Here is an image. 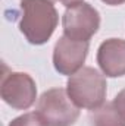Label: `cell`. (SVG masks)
<instances>
[{
  "mask_svg": "<svg viewBox=\"0 0 125 126\" xmlns=\"http://www.w3.org/2000/svg\"><path fill=\"white\" fill-rule=\"evenodd\" d=\"M50 1H53V3H55V0H50Z\"/></svg>",
  "mask_w": 125,
  "mask_h": 126,
  "instance_id": "cell-13",
  "label": "cell"
},
{
  "mask_svg": "<svg viewBox=\"0 0 125 126\" xmlns=\"http://www.w3.org/2000/svg\"><path fill=\"white\" fill-rule=\"evenodd\" d=\"M90 41H75L62 35L53 48V66L61 75H74L87 59Z\"/></svg>",
  "mask_w": 125,
  "mask_h": 126,
  "instance_id": "cell-6",
  "label": "cell"
},
{
  "mask_svg": "<svg viewBox=\"0 0 125 126\" xmlns=\"http://www.w3.org/2000/svg\"><path fill=\"white\" fill-rule=\"evenodd\" d=\"M0 95L15 110H27L35 103V81L25 72H9L1 78Z\"/></svg>",
  "mask_w": 125,
  "mask_h": 126,
  "instance_id": "cell-5",
  "label": "cell"
},
{
  "mask_svg": "<svg viewBox=\"0 0 125 126\" xmlns=\"http://www.w3.org/2000/svg\"><path fill=\"white\" fill-rule=\"evenodd\" d=\"M59 13L50 0H21L19 31L34 46L46 44L58 27Z\"/></svg>",
  "mask_w": 125,
  "mask_h": 126,
  "instance_id": "cell-1",
  "label": "cell"
},
{
  "mask_svg": "<svg viewBox=\"0 0 125 126\" xmlns=\"http://www.w3.org/2000/svg\"><path fill=\"white\" fill-rule=\"evenodd\" d=\"M35 111L46 126H72L80 117V107L63 88L44 91L38 98Z\"/></svg>",
  "mask_w": 125,
  "mask_h": 126,
  "instance_id": "cell-3",
  "label": "cell"
},
{
  "mask_svg": "<svg viewBox=\"0 0 125 126\" xmlns=\"http://www.w3.org/2000/svg\"><path fill=\"white\" fill-rule=\"evenodd\" d=\"M63 35L75 41H90L100 28V13L90 3L81 1L66 7L62 16Z\"/></svg>",
  "mask_w": 125,
  "mask_h": 126,
  "instance_id": "cell-4",
  "label": "cell"
},
{
  "mask_svg": "<svg viewBox=\"0 0 125 126\" xmlns=\"http://www.w3.org/2000/svg\"><path fill=\"white\" fill-rule=\"evenodd\" d=\"M91 126H125V119L115 109L113 103H106L90 113Z\"/></svg>",
  "mask_w": 125,
  "mask_h": 126,
  "instance_id": "cell-8",
  "label": "cell"
},
{
  "mask_svg": "<svg viewBox=\"0 0 125 126\" xmlns=\"http://www.w3.org/2000/svg\"><path fill=\"white\" fill-rule=\"evenodd\" d=\"M69 98L80 109L94 110L104 104L107 84L103 73L91 66H84L69 76L66 82Z\"/></svg>",
  "mask_w": 125,
  "mask_h": 126,
  "instance_id": "cell-2",
  "label": "cell"
},
{
  "mask_svg": "<svg viewBox=\"0 0 125 126\" xmlns=\"http://www.w3.org/2000/svg\"><path fill=\"white\" fill-rule=\"evenodd\" d=\"M103 3L109 4V6H119V4H124L125 0H102Z\"/></svg>",
  "mask_w": 125,
  "mask_h": 126,
  "instance_id": "cell-11",
  "label": "cell"
},
{
  "mask_svg": "<svg viewBox=\"0 0 125 126\" xmlns=\"http://www.w3.org/2000/svg\"><path fill=\"white\" fill-rule=\"evenodd\" d=\"M97 64L103 75L119 78L125 75V40H104L97 50Z\"/></svg>",
  "mask_w": 125,
  "mask_h": 126,
  "instance_id": "cell-7",
  "label": "cell"
},
{
  "mask_svg": "<svg viewBox=\"0 0 125 126\" xmlns=\"http://www.w3.org/2000/svg\"><path fill=\"white\" fill-rule=\"evenodd\" d=\"M59 1L62 3L63 6L69 7V6H74V4H77V3H81V1H84V0H59Z\"/></svg>",
  "mask_w": 125,
  "mask_h": 126,
  "instance_id": "cell-12",
  "label": "cell"
},
{
  "mask_svg": "<svg viewBox=\"0 0 125 126\" xmlns=\"http://www.w3.org/2000/svg\"><path fill=\"white\" fill-rule=\"evenodd\" d=\"M9 126H46L43 123V120L40 119L37 111H30V113H24L18 117H15Z\"/></svg>",
  "mask_w": 125,
  "mask_h": 126,
  "instance_id": "cell-9",
  "label": "cell"
},
{
  "mask_svg": "<svg viewBox=\"0 0 125 126\" xmlns=\"http://www.w3.org/2000/svg\"><path fill=\"white\" fill-rule=\"evenodd\" d=\"M113 106H115V109L122 114V117L125 119V88L124 90H121L118 94H116V97L113 98Z\"/></svg>",
  "mask_w": 125,
  "mask_h": 126,
  "instance_id": "cell-10",
  "label": "cell"
}]
</instances>
